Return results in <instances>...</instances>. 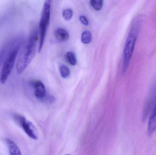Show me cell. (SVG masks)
Here are the masks:
<instances>
[{
    "mask_svg": "<svg viewBox=\"0 0 156 155\" xmlns=\"http://www.w3.org/2000/svg\"><path fill=\"white\" fill-rule=\"evenodd\" d=\"M37 40V32L34 30L31 33L18 55L16 63V71L18 73L25 71L34 57Z\"/></svg>",
    "mask_w": 156,
    "mask_h": 155,
    "instance_id": "cell-1",
    "label": "cell"
},
{
    "mask_svg": "<svg viewBox=\"0 0 156 155\" xmlns=\"http://www.w3.org/2000/svg\"><path fill=\"white\" fill-rule=\"evenodd\" d=\"M140 19L138 17L134 21L125 44L123 53L122 71L123 73L127 71L133 53L136 43L140 31L141 25Z\"/></svg>",
    "mask_w": 156,
    "mask_h": 155,
    "instance_id": "cell-2",
    "label": "cell"
},
{
    "mask_svg": "<svg viewBox=\"0 0 156 155\" xmlns=\"http://www.w3.org/2000/svg\"><path fill=\"white\" fill-rule=\"evenodd\" d=\"M51 2L52 0H45L42 10L39 26L40 34V42L38 50L39 52H41L44 45L47 31L50 22Z\"/></svg>",
    "mask_w": 156,
    "mask_h": 155,
    "instance_id": "cell-3",
    "label": "cell"
},
{
    "mask_svg": "<svg viewBox=\"0 0 156 155\" xmlns=\"http://www.w3.org/2000/svg\"><path fill=\"white\" fill-rule=\"evenodd\" d=\"M20 48V45H16L8 53L6 56L0 74V82L2 84L5 83L9 78L14 66Z\"/></svg>",
    "mask_w": 156,
    "mask_h": 155,
    "instance_id": "cell-4",
    "label": "cell"
},
{
    "mask_svg": "<svg viewBox=\"0 0 156 155\" xmlns=\"http://www.w3.org/2000/svg\"><path fill=\"white\" fill-rule=\"evenodd\" d=\"M16 123L23 130L25 133L30 138L37 140L38 138L37 129L32 122L27 120L24 116L20 115L14 116Z\"/></svg>",
    "mask_w": 156,
    "mask_h": 155,
    "instance_id": "cell-5",
    "label": "cell"
},
{
    "mask_svg": "<svg viewBox=\"0 0 156 155\" xmlns=\"http://www.w3.org/2000/svg\"><path fill=\"white\" fill-rule=\"evenodd\" d=\"M31 83L34 89L35 96L40 100L44 99L46 95V91L44 84L39 80H34Z\"/></svg>",
    "mask_w": 156,
    "mask_h": 155,
    "instance_id": "cell-6",
    "label": "cell"
},
{
    "mask_svg": "<svg viewBox=\"0 0 156 155\" xmlns=\"http://www.w3.org/2000/svg\"><path fill=\"white\" fill-rule=\"evenodd\" d=\"M156 131V102L153 109L152 114L149 118L147 126L149 134H152Z\"/></svg>",
    "mask_w": 156,
    "mask_h": 155,
    "instance_id": "cell-7",
    "label": "cell"
},
{
    "mask_svg": "<svg viewBox=\"0 0 156 155\" xmlns=\"http://www.w3.org/2000/svg\"><path fill=\"white\" fill-rule=\"evenodd\" d=\"M5 141L7 145L10 154L12 155H22V153H21L19 147L13 141L9 138H6L5 140Z\"/></svg>",
    "mask_w": 156,
    "mask_h": 155,
    "instance_id": "cell-8",
    "label": "cell"
},
{
    "mask_svg": "<svg viewBox=\"0 0 156 155\" xmlns=\"http://www.w3.org/2000/svg\"><path fill=\"white\" fill-rule=\"evenodd\" d=\"M55 35L58 41L64 42L67 41L69 37L68 32L62 28H57L55 30Z\"/></svg>",
    "mask_w": 156,
    "mask_h": 155,
    "instance_id": "cell-9",
    "label": "cell"
},
{
    "mask_svg": "<svg viewBox=\"0 0 156 155\" xmlns=\"http://www.w3.org/2000/svg\"><path fill=\"white\" fill-rule=\"evenodd\" d=\"M91 33L89 31H85L83 32L81 36V41L84 44H88L92 41Z\"/></svg>",
    "mask_w": 156,
    "mask_h": 155,
    "instance_id": "cell-10",
    "label": "cell"
},
{
    "mask_svg": "<svg viewBox=\"0 0 156 155\" xmlns=\"http://www.w3.org/2000/svg\"><path fill=\"white\" fill-rule=\"evenodd\" d=\"M66 58L68 62L71 65L75 66L77 62L76 56L73 52H69L67 53L66 55Z\"/></svg>",
    "mask_w": 156,
    "mask_h": 155,
    "instance_id": "cell-11",
    "label": "cell"
},
{
    "mask_svg": "<svg viewBox=\"0 0 156 155\" xmlns=\"http://www.w3.org/2000/svg\"><path fill=\"white\" fill-rule=\"evenodd\" d=\"M103 0H90V3L93 8L96 11H101L103 5Z\"/></svg>",
    "mask_w": 156,
    "mask_h": 155,
    "instance_id": "cell-12",
    "label": "cell"
},
{
    "mask_svg": "<svg viewBox=\"0 0 156 155\" xmlns=\"http://www.w3.org/2000/svg\"><path fill=\"white\" fill-rule=\"evenodd\" d=\"M60 75L63 78H68L70 75V71L68 67L66 65H62L59 66Z\"/></svg>",
    "mask_w": 156,
    "mask_h": 155,
    "instance_id": "cell-13",
    "label": "cell"
},
{
    "mask_svg": "<svg viewBox=\"0 0 156 155\" xmlns=\"http://www.w3.org/2000/svg\"><path fill=\"white\" fill-rule=\"evenodd\" d=\"M9 45H7L5 47H4L1 51H0V66L4 62L6 57L7 56V53L9 51Z\"/></svg>",
    "mask_w": 156,
    "mask_h": 155,
    "instance_id": "cell-14",
    "label": "cell"
},
{
    "mask_svg": "<svg viewBox=\"0 0 156 155\" xmlns=\"http://www.w3.org/2000/svg\"><path fill=\"white\" fill-rule=\"evenodd\" d=\"M73 15V11L71 9H67L64 11L63 16L66 21H69L72 19Z\"/></svg>",
    "mask_w": 156,
    "mask_h": 155,
    "instance_id": "cell-15",
    "label": "cell"
},
{
    "mask_svg": "<svg viewBox=\"0 0 156 155\" xmlns=\"http://www.w3.org/2000/svg\"><path fill=\"white\" fill-rule=\"evenodd\" d=\"M80 20L81 22L83 25L87 26L89 24V22H88V19H87V18L85 16H83V15H80Z\"/></svg>",
    "mask_w": 156,
    "mask_h": 155,
    "instance_id": "cell-16",
    "label": "cell"
}]
</instances>
